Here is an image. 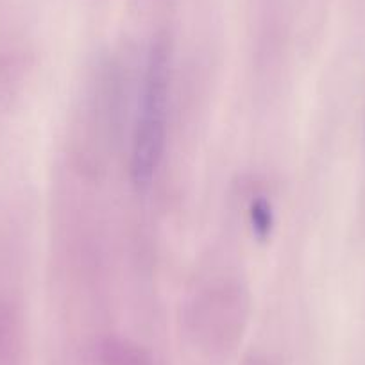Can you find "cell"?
<instances>
[{"mask_svg": "<svg viewBox=\"0 0 365 365\" xmlns=\"http://www.w3.org/2000/svg\"><path fill=\"white\" fill-rule=\"evenodd\" d=\"M274 220L276 219L270 202L263 197H256L249 206V224L252 227V235L258 240L265 242L272 235Z\"/></svg>", "mask_w": 365, "mask_h": 365, "instance_id": "obj_2", "label": "cell"}, {"mask_svg": "<svg viewBox=\"0 0 365 365\" xmlns=\"http://www.w3.org/2000/svg\"><path fill=\"white\" fill-rule=\"evenodd\" d=\"M168 52L165 43L150 47L138 97L131 140V179L138 190H147L161 163L167 136Z\"/></svg>", "mask_w": 365, "mask_h": 365, "instance_id": "obj_1", "label": "cell"}]
</instances>
